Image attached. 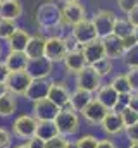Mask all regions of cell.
<instances>
[{"mask_svg": "<svg viewBox=\"0 0 138 148\" xmlns=\"http://www.w3.org/2000/svg\"><path fill=\"white\" fill-rule=\"evenodd\" d=\"M61 17H62V26L72 28L86 19V9L79 2H69L61 7Z\"/></svg>", "mask_w": 138, "mask_h": 148, "instance_id": "7", "label": "cell"}, {"mask_svg": "<svg viewBox=\"0 0 138 148\" xmlns=\"http://www.w3.org/2000/svg\"><path fill=\"white\" fill-rule=\"evenodd\" d=\"M137 5H138V0H117V7H119V10L124 12L126 16H128Z\"/></svg>", "mask_w": 138, "mask_h": 148, "instance_id": "35", "label": "cell"}, {"mask_svg": "<svg viewBox=\"0 0 138 148\" xmlns=\"http://www.w3.org/2000/svg\"><path fill=\"white\" fill-rule=\"evenodd\" d=\"M61 2H64V3H69V2H78V0H61Z\"/></svg>", "mask_w": 138, "mask_h": 148, "instance_id": "49", "label": "cell"}, {"mask_svg": "<svg viewBox=\"0 0 138 148\" xmlns=\"http://www.w3.org/2000/svg\"><path fill=\"white\" fill-rule=\"evenodd\" d=\"M128 21H130V24L133 26V28H138V5L128 14V17H126Z\"/></svg>", "mask_w": 138, "mask_h": 148, "instance_id": "40", "label": "cell"}, {"mask_svg": "<svg viewBox=\"0 0 138 148\" xmlns=\"http://www.w3.org/2000/svg\"><path fill=\"white\" fill-rule=\"evenodd\" d=\"M31 77L28 76L26 71H17V73H9L5 79V86L10 93H14L16 97H24L28 86L31 84Z\"/></svg>", "mask_w": 138, "mask_h": 148, "instance_id": "8", "label": "cell"}, {"mask_svg": "<svg viewBox=\"0 0 138 148\" xmlns=\"http://www.w3.org/2000/svg\"><path fill=\"white\" fill-rule=\"evenodd\" d=\"M71 36L78 41L79 47H83V45H86V43H90V41L99 38L92 19H85V21L78 23L76 26H72L71 28Z\"/></svg>", "mask_w": 138, "mask_h": 148, "instance_id": "9", "label": "cell"}, {"mask_svg": "<svg viewBox=\"0 0 138 148\" xmlns=\"http://www.w3.org/2000/svg\"><path fill=\"white\" fill-rule=\"evenodd\" d=\"M28 147L30 148H45V141H41L40 138L33 136L31 140H28Z\"/></svg>", "mask_w": 138, "mask_h": 148, "instance_id": "42", "label": "cell"}, {"mask_svg": "<svg viewBox=\"0 0 138 148\" xmlns=\"http://www.w3.org/2000/svg\"><path fill=\"white\" fill-rule=\"evenodd\" d=\"M126 77L130 81V86L133 91H138V69H130L126 73Z\"/></svg>", "mask_w": 138, "mask_h": 148, "instance_id": "37", "label": "cell"}, {"mask_svg": "<svg viewBox=\"0 0 138 148\" xmlns=\"http://www.w3.org/2000/svg\"><path fill=\"white\" fill-rule=\"evenodd\" d=\"M34 21L41 29L52 31L55 28L62 26V17H61V7L55 2H43L38 5L34 12Z\"/></svg>", "mask_w": 138, "mask_h": 148, "instance_id": "1", "label": "cell"}, {"mask_svg": "<svg viewBox=\"0 0 138 148\" xmlns=\"http://www.w3.org/2000/svg\"><path fill=\"white\" fill-rule=\"evenodd\" d=\"M79 50H81V53H83V57H85V60H86V64H88V66H93L95 62H99L100 59L105 57L104 41L100 40V38H97V40H93V41H90V43L83 45Z\"/></svg>", "mask_w": 138, "mask_h": 148, "instance_id": "14", "label": "cell"}, {"mask_svg": "<svg viewBox=\"0 0 138 148\" xmlns=\"http://www.w3.org/2000/svg\"><path fill=\"white\" fill-rule=\"evenodd\" d=\"M123 60H124V64H126L130 69H138V45L131 47L130 50L124 52Z\"/></svg>", "mask_w": 138, "mask_h": 148, "instance_id": "31", "label": "cell"}, {"mask_svg": "<svg viewBox=\"0 0 138 148\" xmlns=\"http://www.w3.org/2000/svg\"><path fill=\"white\" fill-rule=\"evenodd\" d=\"M64 67H66V71L69 74H76L79 73L83 67H86L88 64H86V60H85V57H83V53H81V50H71L68 52V55H66V59H64Z\"/></svg>", "mask_w": 138, "mask_h": 148, "instance_id": "22", "label": "cell"}, {"mask_svg": "<svg viewBox=\"0 0 138 148\" xmlns=\"http://www.w3.org/2000/svg\"><path fill=\"white\" fill-rule=\"evenodd\" d=\"M7 91H9V90H7V86H5V83H0V98H2V97H3V95L7 93Z\"/></svg>", "mask_w": 138, "mask_h": 148, "instance_id": "45", "label": "cell"}, {"mask_svg": "<svg viewBox=\"0 0 138 148\" xmlns=\"http://www.w3.org/2000/svg\"><path fill=\"white\" fill-rule=\"evenodd\" d=\"M124 133H126V138H128V141H130V143L138 141V124L126 127V129H124Z\"/></svg>", "mask_w": 138, "mask_h": 148, "instance_id": "38", "label": "cell"}, {"mask_svg": "<svg viewBox=\"0 0 138 148\" xmlns=\"http://www.w3.org/2000/svg\"><path fill=\"white\" fill-rule=\"evenodd\" d=\"M119 114H121V119H123L124 129H126V127H130V126H135V124H138V112H135L133 109L126 107V109H123Z\"/></svg>", "mask_w": 138, "mask_h": 148, "instance_id": "32", "label": "cell"}, {"mask_svg": "<svg viewBox=\"0 0 138 148\" xmlns=\"http://www.w3.org/2000/svg\"><path fill=\"white\" fill-rule=\"evenodd\" d=\"M16 148H30V147H28V143H23V145H17Z\"/></svg>", "mask_w": 138, "mask_h": 148, "instance_id": "46", "label": "cell"}, {"mask_svg": "<svg viewBox=\"0 0 138 148\" xmlns=\"http://www.w3.org/2000/svg\"><path fill=\"white\" fill-rule=\"evenodd\" d=\"M12 145V133H9L5 127H0V148H10Z\"/></svg>", "mask_w": 138, "mask_h": 148, "instance_id": "36", "label": "cell"}, {"mask_svg": "<svg viewBox=\"0 0 138 148\" xmlns=\"http://www.w3.org/2000/svg\"><path fill=\"white\" fill-rule=\"evenodd\" d=\"M121 41H123V47H124V52H126V50H130L131 47H135V45H138V43H137V38H135V35H130V36L123 38Z\"/></svg>", "mask_w": 138, "mask_h": 148, "instance_id": "39", "label": "cell"}, {"mask_svg": "<svg viewBox=\"0 0 138 148\" xmlns=\"http://www.w3.org/2000/svg\"><path fill=\"white\" fill-rule=\"evenodd\" d=\"M52 71H54V64L50 60H47L45 57L30 59L28 67H26V73L31 79H48Z\"/></svg>", "mask_w": 138, "mask_h": 148, "instance_id": "11", "label": "cell"}, {"mask_svg": "<svg viewBox=\"0 0 138 148\" xmlns=\"http://www.w3.org/2000/svg\"><path fill=\"white\" fill-rule=\"evenodd\" d=\"M133 35H135V38H137V43H138V28H135V31H133Z\"/></svg>", "mask_w": 138, "mask_h": 148, "instance_id": "48", "label": "cell"}, {"mask_svg": "<svg viewBox=\"0 0 138 148\" xmlns=\"http://www.w3.org/2000/svg\"><path fill=\"white\" fill-rule=\"evenodd\" d=\"M68 138H64V136H55V138H52V140H48V141H45V148H68Z\"/></svg>", "mask_w": 138, "mask_h": 148, "instance_id": "34", "label": "cell"}, {"mask_svg": "<svg viewBox=\"0 0 138 148\" xmlns=\"http://www.w3.org/2000/svg\"><path fill=\"white\" fill-rule=\"evenodd\" d=\"M107 109L104 107L102 103L97 100V98H93L88 105H86V109L81 112V115L85 117V121L86 122H90V124H95V126H100V122L104 121V117L107 115Z\"/></svg>", "mask_w": 138, "mask_h": 148, "instance_id": "16", "label": "cell"}, {"mask_svg": "<svg viewBox=\"0 0 138 148\" xmlns=\"http://www.w3.org/2000/svg\"><path fill=\"white\" fill-rule=\"evenodd\" d=\"M68 55V47H66V40L59 35H52V36L47 38L45 41V53L43 57L47 60H50L52 64H59V62H64Z\"/></svg>", "mask_w": 138, "mask_h": 148, "instance_id": "4", "label": "cell"}, {"mask_svg": "<svg viewBox=\"0 0 138 148\" xmlns=\"http://www.w3.org/2000/svg\"><path fill=\"white\" fill-rule=\"evenodd\" d=\"M28 55L24 52H9L3 59L5 67L9 69V73H17V71H26L28 67Z\"/></svg>", "mask_w": 138, "mask_h": 148, "instance_id": "17", "label": "cell"}, {"mask_svg": "<svg viewBox=\"0 0 138 148\" xmlns=\"http://www.w3.org/2000/svg\"><path fill=\"white\" fill-rule=\"evenodd\" d=\"M36 138H40L41 141H48L55 136H59V131H57V126L54 121L50 122H38L36 126V133H34Z\"/></svg>", "mask_w": 138, "mask_h": 148, "instance_id": "26", "label": "cell"}, {"mask_svg": "<svg viewBox=\"0 0 138 148\" xmlns=\"http://www.w3.org/2000/svg\"><path fill=\"white\" fill-rule=\"evenodd\" d=\"M45 41H47V38L43 35H31L30 36L28 47L24 50L28 59H40V57H43V53H45Z\"/></svg>", "mask_w": 138, "mask_h": 148, "instance_id": "24", "label": "cell"}, {"mask_svg": "<svg viewBox=\"0 0 138 148\" xmlns=\"http://www.w3.org/2000/svg\"><path fill=\"white\" fill-rule=\"evenodd\" d=\"M17 109V97L10 91H7L0 98V117H10Z\"/></svg>", "mask_w": 138, "mask_h": 148, "instance_id": "25", "label": "cell"}, {"mask_svg": "<svg viewBox=\"0 0 138 148\" xmlns=\"http://www.w3.org/2000/svg\"><path fill=\"white\" fill-rule=\"evenodd\" d=\"M102 86V77L97 74V71L92 66L83 67L79 73L76 74V88H81L90 93H97Z\"/></svg>", "mask_w": 138, "mask_h": 148, "instance_id": "6", "label": "cell"}, {"mask_svg": "<svg viewBox=\"0 0 138 148\" xmlns=\"http://www.w3.org/2000/svg\"><path fill=\"white\" fill-rule=\"evenodd\" d=\"M128 148H138V141H135V143H131V145H130Z\"/></svg>", "mask_w": 138, "mask_h": 148, "instance_id": "47", "label": "cell"}, {"mask_svg": "<svg viewBox=\"0 0 138 148\" xmlns=\"http://www.w3.org/2000/svg\"><path fill=\"white\" fill-rule=\"evenodd\" d=\"M48 91H50V81L48 79H33L31 84L28 86L26 93H24V98L30 100L31 103H34V102L48 98Z\"/></svg>", "mask_w": 138, "mask_h": 148, "instance_id": "12", "label": "cell"}, {"mask_svg": "<svg viewBox=\"0 0 138 148\" xmlns=\"http://www.w3.org/2000/svg\"><path fill=\"white\" fill-rule=\"evenodd\" d=\"M59 112H61V109L55 103H52L48 98H45V100H40V102L33 103L31 115L38 122H50V121H55Z\"/></svg>", "mask_w": 138, "mask_h": 148, "instance_id": "10", "label": "cell"}, {"mask_svg": "<svg viewBox=\"0 0 138 148\" xmlns=\"http://www.w3.org/2000/svg\"><path fill=\"white\" fill-rule=\"evenodd\" d=\"M30 36H31V35H30L24 28H17V29L14 31V35L7 40L9 52H24L26 47H28Z\"/></svg>", "mask_w": 138, "mask_h": 148, "instance_id": "23", "label": "cell"}, {"mask_svg": "<svg viewBox=\"0 0 138 148\" xmlns=\"http://www.w3.org/2000/svg\"><path fill=\"white\" fill-rule=\"evenodd\" d=\"M92 67L97 71V74H99L100 77H105V76H109V74L114 71V62H112L109 57H104L99 62H95Z\"/></svg>", "mask_w": 138, "mask_h": 148, "instance_id": "29", "label": "cell"}, {"mask_svg": "<svg viewBox=\"0 0 138 148\" xmlns=\"http://www.w3.org/2000/svg\"><path fill=\"white\" fill-rule=\"evenodd\" d=\"M97 148H119L110 138H107V140H99V145Z\"/></svg>", "mask_w": 138, "mask_h": 148, "instance_id": "43", "label": "cell"}, {"mask_svg": "<svg viewBox=\"0 0 138 148\" xmlns=\"http://www.w3.org/2000/svg\"><path fill=\"white\" fill-rule=\"evenodd\" d=\"M104 50H105V57H109L110 60L114 59H123L124 55V47L121 38H117L116 35H109L107 38H104Z\"/></svg>", "mask_w": 138, "mask_h": 148, "instance_id": "21", "label": "cell"}, {"mask_svg": "<svg viewBox=\"0 0 138 148\" xmlns=\"http://www.w3.org/2000/svg\"><path fill=\"white\" fill-rule=\"evenodd\" d=\"M0 2H2V0H0Z\"/></svg>", "mask_w": 138, "mask_h": 148, "instance_id": "52", "label": "cell"}, {"mask_svg": "<svg viewBox=\"0 0 138 148\" xmlns=\"http://www.w3.org/2000/svg\"><path fill=\"white\" fill-rule=\"evenodd\" d=\"M7 76H9V69L5 67V64H3V60H0V83H5V79H7Z\"/></svg>", "mask_w": 138, "mask_h": 148, "instance_id": "44", "label": "cell"}, {"mask_svg": "<svg viewBox=\"0 0 138 148\" xmlns=\"http://www.w3.org/2000/svg\"><path fill=\"white\" fill-rule=\"evenodd\" d=\"M45 2H52V0H45Z\"/></svg>", "mask_w": 138, "mask_h": 148, "instance_id": "51", "label": "cell"}, {"mask_svg": "<svg viewBox=\"0 0 138 148\" xmlns=\"http://www.w3.org/2000/svg\"><path fill=\"white\" fill-rule=\"evenodd\" d=\"M130 109H133L135 112H138V91H133L130 95V103H128Z\"/></svg>", "mask_w": 138, "mask_h": 148, "instance_id": "41", "label": "cell"}, {"mask_svg": "<svg viewBox=\"0 0 138 148\" xmlns=\"http://www.w3.org/2000/svg\"><path fill=\"white\" fill-rule=\"evenodd\" d=\"M36 126H38V121L31 114L17 115L12 122V134L21 140H31L36 133Z\"/></svg>", "mask_w": 138, "mask_h": 148, "instance_id": "5", "label": "cell"}, {"mask_svg": "<svg viewBox=\"0 0 138 148\" xmlns=\"http://www.w3.org/2000/svg\"><path fill=\"white\" fill-rule=\"evenodd\" d=\"M93 100V93L90 91H85L81 88H76L71 91V100H69V107L72 109L74 112H81L86 109V105Z\"/></svg>", "mask_w": 138, "mask_h": 148, "instance_id": "20", "label": "cell"}, {"mask_svg": "<svg viewBox=\"0 0 138 148\" xmlns=\"http://www.w3.org/2000/svg\"><path fill=\"white\" fill-rule=\"evenodd\" d=\"M133 31H135V28L130 24V21L128 19H116V24H114V31H112V35H116L117 38H126L130 36V35H133Z\"/></svg>", "mask_w": 138, "mask_h": 148, "instance_id": "28", "label": "cell"}, {"mask_svg": "<svg viewBox=\"0 0 138 148\" xmlns=\"http://www.w3.org/2000/svg\"><path fill=\"white\" fill-rule=\"evenodd\" d=\"M107 110H114L117 102H119V93L110 86V84H102L100 90L97 91V97H95Z\"/></svg>", "mask_w": 138, "mask_h": 148, "instance_id": "18", "label": "cell"}, {"mask_svg": "<svg viewBox=\"0 0 138 148\" xmlns=\"http://www.w3.org/2000/svg\"><path fill=\"white\" fill-rule=\"evenodd\" d=\"M116 19H117L116 12L107 10V9H100V10H97V12L93 14L92 23H93V26H95L97 36L100 38V40L107 38L109 35H112V31H114V24H116Z\"/></svg>", "mask_w": 138, "mask_h": 148, "instance_id": "3", "label": "cell"}, {"mask_svg": "<svg viewBox=\"0 0 138 148\" xmlns=\"http://www.w3.org/2000/svg\"><path fill=\"white\" fill-rule=\"evenodd\" d=\"M48 100L52 103H55L59 109H64L69 105L71 100V91L64 83H57V81H50V91H48Z\"/></svg>", "mask_w": 138, "mask_h": 148, "instance_id": "13", "label": "cell"}, {"mask_svg": "<svg viewBox=\"0 0 138 148\" xmlns=\"http://www.w3.org/2000/svg\"><path fill=\"white\" fill-rule=\"evenodd\" d=\"M100 127L105 134L109 136H116L119 133L124 131V124H123V119H121V114L116 110H109L107 115L104 117V121L100 122Z\"/></svg>", "mask_w": 138, "mask_h": 148, "instance_id": "15", "label": "cell"}, {"mask_svg": "<svg viewBox=\"0 0 138 148\" xmlns=\"http://www.w3.org/2000/svg\"><path fill=\"white\" fill-rule=\"evenodd\" d=\"M19 26L16 24V21H10V19H0V40H9V38L14 35V31L17 29Z\"/></svg>", "mask_w": 138, "mask_h": 148, "instance_id": "30", "label": "cell"}, {"mask_svg": "<svg viewBox=\"0 0 138 148\" xmlns=\"http://www.w3.org/2000/svg\"><path fill=\"white\" fill-rule=\"evenodd\" d=\"M21 16H23L21 0H2L0 2V19L17 21Z\"/></svg>", "mask_w": 138, "mask_h": 148, "instance_id": "19", "label": "cell"}, {"mask_svg": "<svg viewBox=\"0 0 138 148\" xmlns=\"http://www.w3.org/2000/svg\"><path fill=\"white\" fill-rule=\"evenodd\" d=\"M74 143H76V148H97L99 138L93 136V134H83V136H79Z\"/></svg>", "mask_w": 138, "mask_h": 148, "instance_id": "33", "label": "cell"}, {"mask_svg": "<svg viewBox=\"0 0 138 148\" xmlns=\"http://www.w3.org/2000/svg\"><path fill=\"white\" fill-rule=\"evenodd\" d=\"M55 126H57V131L61 136L68 138V136H72L79 131V115L78 112H74L71 107H64L61 109V112L57 114L55 117Z\"/></svg>", "mask_w": 138, "mask_h": 148, "instance_id": "2", "label": "cell"}, {"mask_svg": "<svg viewBox=\"0 0 138 148\" xmlns=\"http://www.w3.org/2000/svg\"><path fill=\"white\" fill-rule=\"evenodd\" d=\"M119 95H131L133 93V90H131V86H130V81H128V77H126V74H116L114 77H112V81L109 83Z\"/></svg>", "mask_w": 138, "mask_h": 148, "instance_id": "27", "label": "cell"}, {"mask_svg": "<svg viewBox=\"0 0 138 148\" xmlns=\"http://www.w3.org/2000/svg\"><path fill=\"white\" fill-rule=\"evenodd\" d=\"M0 55H2V47H0Z\"/></svg>", "mask_w": 138, "mask_h": 148, "instance_id": "50", "label": "cell"}]
</instances>
